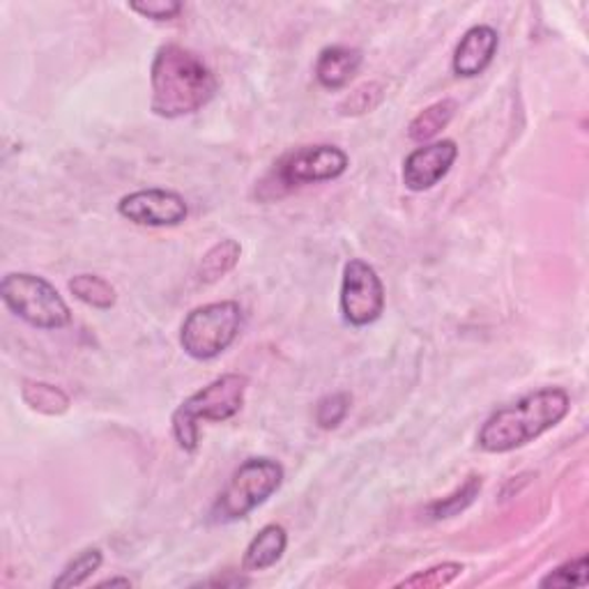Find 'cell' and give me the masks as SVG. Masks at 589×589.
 <instances>
[{
    "label": "cell",
    "mask_w": 589,
    "mask_h": 589,
    "mask_svg": "<svg viewBox=\"0 0 589 589\" xmlns=\"http://www.w3.org/2000/svg\"><path fill=\"white\" fill-rule=\"evenodd\" d=\"M341 314L353 327L374 325L385 312V286L376 267L353 258L344 267L341 282Z\"/></svg>",
    "instance_id": "cell-7"
},
{
    "label": "cell",
    "mask_w": 589,
    "mask_h": 589,
    "mask_svg": "<svg viewBox=\"0 0 589 589\" xmlns=\"http://www.w3.org/2000/svg\"><path fill=\"white\" fill-rule=\"evenodd\" d=\"M571 408L562 387H544L518 398L507 408L495 410L479 430V447L488 454H507L541 438L560 424Z\"/></svg>",
    "instance_id": "cell-2"
},
{
    "label": "cell",
    "mask_w": 589,
    "mask_h": 589,
    "mask_svg": "<svg viewBox=\"0 0 589 589\" xmlns=\"http://www.w3.org/2000/svg\"><path fill=\"white\" fill-rule=\"evenodd\" d=\"M362 51L353 47H327L316 63V79L327 90L346 88L362 68Z\"/></svg>",
    "instance_id": "cell-12"
},
{
    "label": "cell",
    "mask_w": 589,
    "mask_h": 589,
    "mask_svg": "<svg viewBox=\"0 0 589 589\" xmlns=\"http://www.w3.org/2000/svg\"><path fill=\"white\" fill-rule=\"evenodd\" d=\"M21 398L30 410L47 417H60L70 410V396L60 387L42 380H23Z\"/></svg>",
    "instance_id": "cell-14"
},
{
    "label": "cell",
    "mask_w": 589,
    "mask_h": 589,
    "mask_svg": "<svg viewBox=\"0 0 589 589\" xmlns=\"http://www.w3.org/2000/svg\"><path fill=\"white\" fill-rule=\"evenodd\" d=\"M98 587H132L130 578H109L104 582H100Z\"/></svg>",
    "instance_id": "cell-25"
},
{
    "label": "cell",
    "mask_w": 589,
    "mask_h": 589,
    "mask_svg": "<svg viewBox=\"0 0 589 589\" xmlns=\"http://www.w3.org/2000/svg\"><path fill=\"white\" fill-rule=\"evenodd\" d=\"M383 98H385V90L380 83H364L338 104V111L344 115H364V113L374 111L376 106H380Z\"/></svg>",
    "instance_id": "cell-22"
},
{
    "label": "cell",
    "mask_w": 589,
    "mask_h": 589,
    "mask_svg": "<svg viewBox=\"0 0 589 589\" xmlns=\"http://www.w3.org/2000/svg\"><path fill=\"white\" fill-rule=\"evenodd\" d=\"M120 216L136 226L150 229H166L180 226L187 220L190 207L177 192L169 190H141L134 194L122 196L118 203Z\"/></svg>",
    "instance_id": "cell-9"
},
{
    "label": "cell",
    "mask_w": 589,
    "mask_h": 589,
    "mask_svg": "<svg viewBox=\"0 0 589 589\" xmlns=\"http://www.w3.org/2000/svg\"><path fill=\"white\" fill-rule=\"evenodd\" d=\"M130 10L152 21H171L182 12V3L175 0H148V3H130Z\"/></svg>",
    "instance_id": "cell-24"
},
{
    "label": "cell",
    "mask_w": 589,
    "mask_h": 589,
    "mask_svg": "<svg viewBox=\"0 0 589 589\" xmlns=\"http://www.w3.org/2000/svg\"><path fill=\"white\" fill-rule=\"evenodd\" d=\"M479 490H481V477L473 475V477H468V481H465L460 488H456L451 495H447V498H443L438 502H433L426 509V514L433 520L454 518V516H458L460 511H465V509H468L475 502Z\"/></svg>",
    "instance_id": "cell-18"
},
{
    "label": "cell",
    "mask_w": 589,
    "mask_h": 589,
    "mask_svg": "<svg viewBox=\"0 0 589 589\" xmlns=\"http://www.w3.org/2000/svg\"><path fill=\"white\" fill-rule=\"evenodd\" d=\"M242 256V246L237 240H222L203 256L199 267V278L203 284H216L237 265Z\"/></svg>",
    "instance_id": "cell-16"
},
{
    "label": "cell",
    "mask_w": 589,
    "mask_h": 589,
    "mask_svg": "<svg viewBox=\"0 0 589 589\" xmlns=\"http://www.w3.org/2000/svg\"><path fill=\"white\" fill-rule=\"evenodd\" d=\"M152 83V113L175 120L192 115L207 106L216 95V77L205 65V60L177 44L158 49L150 68Z\"/></svg>",
    "instance_id": "cell-1"
},
{
    "label": "cell",
    "mask_w": 589,
    "mask_h": 589,
    "mask_svg": "<svg viewBox=\"0 0 589 589\" xmlns=\"http://www.w3.org/2000/svg\"><path fill=\"white\" fill-rule=\"evenodd\" d=\"M244 327L242 306L233 299L196 306L180 327V346L194 359L207 362L226 353Z\"/></svg>",
    "instance_id": "cell-4"
},
{
    "label": "cell",
    "mask_w": 589,
    "mask_h": 589,
    "mask_svg": "<svg viewBox=\"0 0 589 589\" xmlns=\"http://www.w3.org/2000/svg\"><path fill=\"white\" fill-rule=\"evenodd\" d=\"M0 297L14 316L38 329H63L72 323V312L63 295L38 274H6L0 284Z\"/></svg>",
    "instance_id": "cell-5"
},
{
    "label": "cell",
    "mask_w": 589,
    "mask_h": 589,
    "mask_svg": "<svg viewBox=\"0 0 589 589\" xmlns=\"http://www.w3.org/2000/svg\"><path fill=\"white\" fill-rule=\"evenodd\" d=\"M102 562H104V555L100 548H85L63 571H60V576L53 580V587L55 589L81 587L92 573L100 571Z\"/></svg>",
    "instance_id": "cell-19"
},
{
    "label": "cell",
    "mask_w": 589,
    "mask_h": 589,
    "mask_svg": "<svg viewBox=\"0 0 589 589\" xmlns=\"http://www.w3.org/2000/svg\"><path fill=\"white\" fill-rule=\"evenodd\" d=\"M454 113H456L454 100H443V102L430 104L428 109H424L422 113L413 118V122L408 125V136L415 143H426L430 139H436L449 125Z\"/></svg>",
    "instance_id": "cell-15"
},
{
    "label": "cell",
    "mask_w": 589,
    "mask_h": 589,
    "mask_svg": "<svg viewBox=\"0 0 589 589\" xmlns=\"http://www.w3.org/2000/svg\"><path fill=\"white\" fill-rule=\"evenodd\" d=\"M458 145L451 139L417 148L403 162V184L410 192H428L451 171Z\"/></svg>",
    "instance_id": "cell-10"
},
{
    "label": "cell",
    "mask_w": 589,
    "mask_h": 589,
    "mask_svg": "<svg viewBox=\"0 0 589 589\" xmlns=\"http://www.w3.org/2000/svg\"><path fill=\"white\" fill-rule=\"evenodd\" d=\"M68 286L79 302L92 308H100V312H109L118 299L115 288L98 274H77L74 278H70Z\"/></svg>",
    "instance_id": "cell-17"
},
{
    "label": "cell",
    "mask_w": 589,
    "mask_h": 589,
    "mask_svg": "<svg viewBox=\"0 0 589 589\" xmlns=\"http://www.w3.org/2000/svg\"><path fill=\"white\" fill-rule=\"evenodd\" d=\"M465 571L463 565L458 562H443L430 567L426 571H417L415 576L400 580L396 587H415V589H440L451 585L460 573Z\"/></svg>",
    "instance_id": "cell-20"
},
{
    "label": "cell",
    "mask_w": 589,
    "mask_h": 589,
    "mask_svg": "<svg viewBox=\"0 0 589 589\" xmlns=\"http://www.w3.org/2000/svg\"><path fill=\"white\" fill-rule=\"evenodd\" d=\"M351 394L346 392H336L327 394L316 403V424L325 430H334L341 422H344L351 413Z\"/></svg>",
    "instance_id": "cell-21"
},
{
    "label": "cell",
    "mask_w": 589,
    "mask_h": 589,
    "mask_svg": "<svg viewBox=\"0 0 589 589\" xmlns=\"http://www.w3.org/2000/svg\"><path fill=\"white\" fill-rule=\"evenodd\" d=\"M587 585V555H578L576 560L565 562L541 578L539 587H585Z\"/></svg>",
    "instance_id": "cell-23"
},
{
    "label": "cell",
    "mask_w": 589,
    "mask_h": 589,
    "mask_svg": "<svg viewBox=\"0 0 589 589\" xmlns=\"http://www.w3.org/2000/svg\"><path fill=\"white\" fill-rule=\"evenodd\" d=\"M246 387H250V378L242 374H226L192 394L187 400H182L171 419L180 449L196 451L201 422L233 419L244 406Z\"/></svg>",
    "instance_id": "cell-3"
},
{
    "label": "cell",
    "mask_w": 589,
    "mask_h": 589,
    "mask_svg": "<svg viewBox=\"0 0 589 589\" xmlns=\"http://www.w3.org/2000/svg\"><path fill=\"white\" fill-rule=\"evenodd\" d=\"M288 546V532L282 525H265L263 530L246 546L242 557V571H265L282 560Z\"/></svg>",
    "instance_id": "cell-13"
},
{
    "label": "cell",
    "mask_w": 589,
    "mask_h": 589,
    "mask_svg": "<svg viewBox=\"0 0 589 589\" xmlns=\"http://www.w3.org/2000/svg\"><path fill=\"white\" fill-rule=\"evenodd\" d=\"M348 154L336 145H304L276 164V177L284 187H302L336 180L348 171Z\"/></svg>",
    "instance_id": "cell-8"
},
{
    "label": "cell",
    "mask_w": 589,
    "mask_h": 589,
    "mask_svg": "<svg viewBox=\"0 0 589 589\" xmlns=\"http://www.w3.org/2000/svg\"><path fill=\"white\" fill-rule=\"evenodd\" d=\"M500 47L498 30L490 26H475L465 33L454 51L451 68L456 77L475 79L488 70Z\"/></svg>",
    "instance_id": "cell-11"
},
{
    "label": "cell",
    "mask_w": 589,
    "mask_h": 589,
    "mask_svg": "<svg viewBox=\"0 0 589 589\" xmlns=\"http://www.w3.org/2000/svg\"><path fill=\"white\" fill-rule=\"evenodd\" d=\"M284 484V468L272 458L244 460L212 507V520L233 522L265 505Z\"/></svg>",
    "instance_id": "cell-6"
}]
</instances>
